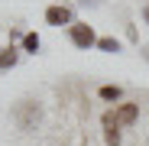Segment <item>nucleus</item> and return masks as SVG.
<instances>
[{"label":"nucleus","mask_w":149,"mask_h":146,"mask_svg":"<svg viewBox=\"0 0 149 146\" xmlns=\"http://www.w3.org/2000/svg\"><path fill=\"white\" fill-rule=\"evenodd\" d=\"M120 94H123V91H120L117 85H104V88H101V97H104V101H120Z\"/></svg>","instance_id":"6"},{"label":"nucleus","mask_w":149,"mask_h":146,"mask_svg":"<svg viewBox=\"0 0 149 146\" xmlns=\"http://www.w3.org/2000/svg\"><path fill=\"white\" fill-rule=\"evenodd\" d=\"M104 140L107 146H120V127H104Z\"/></svg>","instance_id":"7"},{"label":"nucleus","mask_w":149,"mask_h":146,"mask_svg":"<svg viewBox=\"0 0 149 146\" xmlns=\"http://www.w3.org/2000/svg\"><path fill=\"white\" fill-rule=\"evenodd\" d=\"M97 49H104V52H117L120 42H117L113 36H104V39H97Z\"/></svg>","instance_id":"8"},{"label":"nucleus","mask_w":149,"mask_h":146,"mask_svg":"<svg viewBox=\"0 0 149 146\" xmlns=\"http://www.w3.org/2000/svg\"><path fill=\"white\" fill-rule=\"evenodd\" d=\"M16 65V49H0V68H13Z\"/></svg>","instance_id":"5"},{"label":"nucleus","mask_w":149,"mask_h":146,"mask_svg":"<svg viewBox=\"0 0 149 146\" xmlns=\"http://www.w3.org/2000/svg\"><path fill=\"white\" fill-rule=\"evenodd\" d=\"M45 23L49 26H65V23H71V10L68 7H49L45 10Z\"/></svg>","instance_id":"4"},{"label":"nucleus","mask_w":149,"mask_h":146,"mask_svg":"<svg viewBox=\"0 0 149 146\" xmlns=\"http://www.w3.org/2000/svg\"><path fill=\"white\" fill-rule=\"evenodd\" d=\"M71 42L78 49H91L97 39H94V29L88 26V23H74V26H71Z\"/></svg>","instance_id":"2"},{"label":"nucleus","mask_w":149,"mask_h":146,"mask_svg":"<svg viewBox=\"0 0 149 146\" xmlns=\"http://www.w3.org/2000/svg\"><path fill=\"white\" fill-rule=\"evenodd\" d=\"M136 117H139V104H133V101L120 104V107L113 110V120H117V127H130V124H136Z\"/></svg>","instance_id":"3"},{"label":"nucleus","mask_w":149,"mask_h":146,"mask_svg":"<svg viewBox=\"0 0 149 146\" xmlns=\"http://www.w3.org/2000/svg\"><path fill=\"white\" fill-rule=\"evenodd\" d=\"M23 49H26V52H36V49H39V36H36V33L23 36Z\"/></svg>","instance_id":"9"},{"label":"nucleus","mask_w":149,"mask_h":146,"mask_svg":"<svg viewBox=\"0 0 149 146\" xmlns=\"http://www.w3.org/2000/svg\"><path fill=\"white\" fill-rule=\"evenodd\" d=\"M39 117H42V107H39L36 101H23V104L16 107V124H19V130H36Z\"/></svg>","instance_id":"1"},{"label":"nucleus","mask_w":149,"mask_h":146,"mask_svg":"<svg viewBox=\"0 0 149 146\" xmlns=\"http://www.w3.org/2000/svg\"><path fill=\"white\" fill-rule=\"evenodd\" d=\"M143 16H146V23H149V7H146V13H143Z\"/></svg>","instance_id":"10"}]
</instances>
